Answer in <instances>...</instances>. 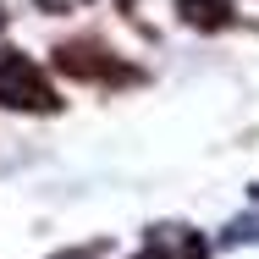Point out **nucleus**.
Wrapping results in <instances>:
<instances>
[{
	"mask_svg": "<svg viewBox=\"0 0 259 259\" xmlns=\"http://www.w3.org/2000/svg\"><path fill=\"white\" fill-rule=\"evenodd\" d=\"M0 105H6V110H39V116L61 110L50 77L17 50H0Z\"/></svg>",
	"mask_w": 259,
	"mask_h": 259,
	"instance_id": "obj_1",
	"label": "nucleus"
},
{
	"mask_svg": "<svg viewBox=\"0 0 259 259\" xmlns=\"http://www.w3.org/2000/svg\"><path fill=\"white\" fill-rule=\"evenodd\" d=\"M55 66H61L66 77H83V83H133V72L105 50V45H94V39L61 45V50H55Z\"/></svg>",
	"mask_w": 259,
	"mask_h": 259,
	"instance_id": "obj_2",
	"label": "nucleus"
},
{
	"mask_svg": "<svg viewBox=\"0 0 259 259\" xmlns=\"http://www.w3.org/2000/svg\"><path fill=\"white\" fill-rule=\"evenodd\" d=\"M138 259H209V254H204V237H199V232L160 226L155 237H149V248H144Z\"/></svg>",
	"mask_w": 259,
	"mask_h": 259,
	"instance_id": "obj_3",
	"label": "nucleus"
},
{
	"mask_svg": "<svg viewBox=\"0 0 259 259\" xmlns=\"http://www.w3.org/2000/svg\"><path fill=\"white\" fill-rule=\"evenodd\" d=\"M188 28H226L232 22V0H177Z\"/></svg>",
	"mask_w": 259,
	"mask_h": 259,
	"instance_id": "obj_4",
	"label": "nucleus"
},
{
	"mask_svg": "<svg viewBox=\"0 0 259 259\" xmlns=\"http://www.w3.org/2000/svg\"><path fill=\"white\" fill-rule=\"evenodd\" d=\"M0 28H6V11H0Z\"/></svg>",
	"mask_w": 259,
	"mask_h": 259,
	"instance_id": "obj_5",
	"label": "nucleus"
}]
</instances>
